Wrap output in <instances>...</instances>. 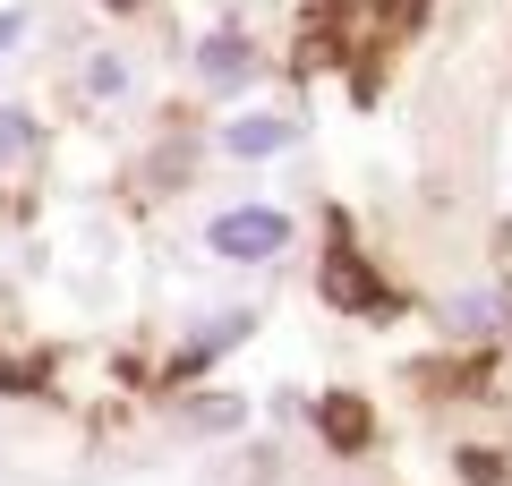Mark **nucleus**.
Wrapping results in <instances>:
<instances>
[{
    "mask_svg": "<svg viewBox=\"0 0 512 486\" xmlns=\"http://www.w3.org/2000/svg\"><path fill=\"white\" fill-rule=\"evenodd\" d=\"M222 145H231L239 162H265V154H274V145H291V128H282V120H239V128H231V137H222Z\"/></svg>",
    "mask_w": 512,
    "mask_h": 486,
    "instance_id": "nucleus-2",
    "label": "nucleus"
},
{
    "mask_svg": "<svg viewBox=\"0 0 512 486\" xmlns=\"http://www.w3.org/2000/svg\"><path fill=\"white\" fill-rule=\"evenodd\" d=\"M282 239H291V222H282L274 205H239V214L205 222V248L231 256V265H265V256H282Z\"/></svg>",
    "mask_w": 512,
    "mask_h": 486,
    "instance_id": "nucleus-1",
    "label": "nucleus"
}]
</instances>
